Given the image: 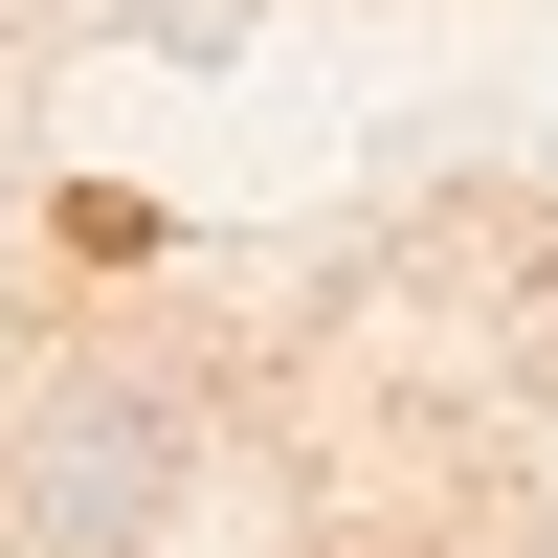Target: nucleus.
Here are the masks:
<instances>
[{
  "label": "nucleus",
  "instance_id": "obj_1",
  "mask_svg": "<svg viewBox=\"0 0 558 558\" xmlns=\"http://www.w3.org/2000/svg\"><path fill=\"white\" fill-rule=\"evenodd\" d=\"M179 514V402L157 380H68L23 425V536H68V558H134Z\"/></svg>",
  "mask_w": 558,
  "mask_h": 558
}]
</instances>
